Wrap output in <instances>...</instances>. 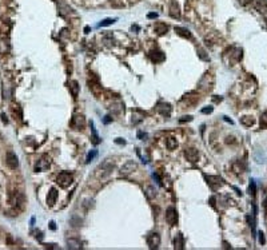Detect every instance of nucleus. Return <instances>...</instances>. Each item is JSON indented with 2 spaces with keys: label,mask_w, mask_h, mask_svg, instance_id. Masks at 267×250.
<instances>
[{
  "label": "nucleus",
  "mask_w": 267,
  "mask_h": 250,
  "mask_svg": "<svg viewBox=\"0 0 267 250\" xmlns=\"http://www.w3.org/2000/svg\"><path fill=\"white\" fill-rule=\"evenodd\" d=\"M72 181H74L72 174L68 172V171H61L56 178V183L60 187H68L71 183H72Z\"/></svg>",
  "instance_id": "nucleus-1"
},
{
  "label": "nucleus",
  "mask_w": 267,
  "mask_h": 250,
  "mask_svg": "<svg viewBox=\"0 0 267 250\" xmlns=\"http://www.w3.org/2000/svg\"><path fill=\"white\" fill-rule=\"evenodd\" d=\"M51 165V159L48 155H42L38 163L35 165V171H46Z\"/></svg>",
  "instance_id": "nucleus-2"
},
{
  "label": "nucleus",
  "mask_w": 267,
  "mask_h": 250,
  "mask_svg": "<svg viewBox=\"0 0 267 250\" xmlns=\"http://www.w3.org/2000/svg\"><path fill=\"white\" fill-rule=\"evenodd\" d=\"M112 169H114V163H111L110 159H107L105 162H103L99 166L96 171H98V175L102 172V177H107V175H110V172L112 171Z\"/></svg>",
  "instance_id": "nucleus-3"
},
{
  "label": "nucleus",
  "mask_w": 267,
  "mask_h": 250,
  "mask_svg": "<svg viewBox=\"0 0 267 250\" xmlns=\"http://www.w3.org/2000/svg\"><path fill=\"white\" fill-rule=\"evenodd\" d=\"M166 221L168 222V225H171V226H175V225H176V222H178V213H176L175 207L170 206V207L167 209V211H166Z\"/></svg>",
  "instance_id": "nucleus-4"
},
{
  "label": "nucleus",
  "mask_w": 267,
  "mask_h": 250,
  "mask_svg": "<svg viewBox=\"0 0 267 250\" xmlns=\"http://www.w3.org/2000/svg\"><path fill=\"white\" fill-rule=\"evenodd\" d=\"M71 126H72L75 130H82V128H84L86 126V119L83 115H74L72 120H71Z\"/></svg>",
  "instance_id": "nucleus-5"
},
{
  "label": "nucleus",
  "mask_w": 267,
  "mask_h": 250,
  "mask_svg": "<svg viewBox=\"0 0 267 250\" xmlns=\"http://www.w3.org/2000/svg\"><path fill=\"white\" fill-rule=\"evenodd\" d=\"M147 243L150 249H158L160 245V236L158 233H151L147 238Z\"/></svg>",
  "instance_id": "nucleus-6"
},
{
  "label": "nucleus",
  "mask_w": 267,
  "mask_h": 250,
  "mask_svg": "<svg viewBox=\"0 0 267 250\" xmlns=\"http://www.w3.org/2000/svg\"><path fill=\"white\" fill-rule=\"evenodd\" d=\"M7 165L10 166L11 169H16L17 166H19V158H17V155L15 153H12V151H8L7 153Z\"/></svg>",
  "instance_id": "nucleus-7"
},
{
  "label": "nucleus",
  "mask_w": 267,
  "mask_h": 250,
  "mask_svg": "<svg viewBox=\"0 0 267 250\" xmlns=\"http://www.w3.org/2000/svg\"><path fill=\"white\" fill-rule=\"evenodd\" d=\"M136 167H138V165H136L134 160H128L122 167V170H120V175H124V177H126V175L131 174L134 170H136Z\"/></svg>",
  "instance_id": "nucleus-8"
},
{
  "label": "nucleus",
  "mask_w": 267,
  "mask_h": 250,
  "mask_svg": "<svg viewBox=\"0 0 267 250\" xmlns=\"http://www.w3.org/2000/svg\"><path fill=\"white\" fill-rule=\"evenodd\" d=\"M184 155L187 158V160H190L191 163H195L198 160V158H199V153L195 149H187L184 151Z\"/></svg>",
  "instance_id": "nucleus-9"
},
{
  "label": "nucleus",
  "mask_w": 267,
  "mask_h": 250,
  "mask_svg": "<svg viewBox=\"0 0 267 250\" xmlns=\"http://www.w3.org/2000/svg\"><path fill=\"white\" fill-rule=\"evenodd\" d=\"M158 111H159L163 116L168 118V116L171 115V104H170V103H159V106H158Z\"/></svg>",
  "instance_id": "nucleus-10"
},
{
  "label": "nucleus",
  "mask_w": 267,
  "mask_h": 250,
  "mask_svg": "<svg viewBox=\"0 0 267 250\" xmlns=\"http://www.w3.org/2000/svg\"><path fill=\"white\" fill-rule=\"evenodd\" d=\"M204 178L207 179V183L210 185L212 189H215V187H218L222 185V179H220L219 177H212V175H204Z\"/></svg>",
  "instance_id": "nucleus-11"
},
{
  "label": "nucleus",
  "mask_w": 267,
  "mask_h": 250,
  "mask_svg": "<svg viewBox=\"0 0 267 250\" xmlns=\"http://www.w3.org/2000/svg\"><path fill=\"white\" fill-rule=\"evenodd\" d=\"M56 199H58V191H56V189H54V187H52V189L49 190L48 195H47V203H48L49 206H52V205H55V203H56Z\"/></svg>",
  "instance_id": "nucleus-12"
},
{
  "label": "nucleus",
  "mask_w": 267,
  "mask_h": 250,
  "mask_svg": "<svg viewBox=\"0 0 267 250\" xmlns=\"http://www.w3.org/2000/svg\"><path fill=\"white\" fill-rule=\"evenodd\" d=\"M174 248L178 249V250H182L184 248V238H183V236L181 233L176 234V237L174 238Z\"/></svg>",
  "instance_id": "nucleus-13"
},
{
  "label": "nucleus",
  "mask_w": 267,
  "mask_h": 250,
  "mask_svg": "<svg viewBox=\"0 0 267 250\" xmlns=\"http://www.w3.org/2000/svg\"><path fill=\"white\" fill-rule=\"evenodd\" d=\"M151 59H152V62H155V63H159V62H163L164 59H166V55L163 54L162 51H152L150 54Z\"/></svg>",
  "instance_id": "nucleus-14"
},
{
  "label": "nucleus",
  "mask_w": 267,
  "mask_h": 250,
  "mask_svg": "<svg viewBox=\"0 0 267 250\" xmlns=\"http://www.w3.org/2000/svg\"><path fill=\"white\" fill-rule=\"evenodd\" d=\"M170 15L172 17H181V8L176 4V2H171V5H170Z\"/></svg>",
  "instance_id": "nucleus-15"
},
{
  "label": "nucleus",
  "mask_w": 267,
  "mask_h": 250,
  "mask_svg": "<svg viewBox=\"0 0 267 250\" xmlns=\"http://www.w3.org/2000/svg\"><path fill=\"white\" fill-rule=\"evenodd\" d=\"M154 30H155V32H156L158 35H164V33L168 31V26L164 24V23H156L154 26Z\"/></svg>",
  "instance_id": "nucleus-16"
},
{
  "label": "nucleus",
  "mask_w": 267,
  "mask_h": 250,
  "mask_svg": "<svg viewBox=\"0 0 267 250\" xmlns=\"http://www.w3.org/2000/svg\"><path fill=\"white\" fill-rule=\"evenodd\" d=\"M70 90H71V94L74 95V98H76L79 95V90H80V86L76 80H71L70 82Z\"/></svg>",
  "instance_id": "nucleus-17"
},
{
  "label": "nucleus",
  "mask_w": 267,
  "mask_h": 250,
  "mask_svg": "<svg viewBox=\"0 0 267 250\" xmlns=\"http://www.w3.org/2000/svg\"><path fill=\"white\" fill-rule=\"evenodd\" d=\"M174 30H175V32L178 35L183 36V38H191V32L187 28H184V27H175Z\"/></svg>",
  "instance_id": "nucleus-18"
},
{
  "label": "nucleus",
  "mask_w": 267,
  "mask_h": 250,
  "mask_svg": "<svg viewBox=\"0 0 267 250\" xmlns=\"http://www.w3.org/2000/svg\"><path fill=\"white\" fill-rule=\"evenodd\" d=\"M143 118H144L143 112H140V111H135V112L132 114V123L134 125H139V123L143 120Z\"/></svg>",
  "instance_id": "nucleus-19"
},
{
  "label": "nucleus",
  "mask_w": 267,
  "mask_h": 250,
  "mask_svg": "<svg viewBox=\"0 0 267 250\" xmlns=\"http://www.w3.org/2000/svg\"><path fill=\"white\" fill-rule=\"evenodd\" d=\"M255 8L259 12H267V2L266 0H258L256 2V4H255Z\"/></svg>",
  "instance_id": "nucleus-20"
},
{
  "label": "nucleus",
  "mask_w": 267,
  "mask_h": 250,
  "mask_svg": "<svg viewBox=\"0 0 267 250\" xmlns=\"http://www.w3.org/2000/svg\"><path fill=\"white\" fill-rule=\"evenodd\" d=\"M67 245H68V249H82V243L77 239H68Z\"/></svg>",
  "instance_id": "nucleus-21"
},
{
  "label": "nucleus",
  "mask_w": 267,
  "mask_h": 250,
  "mask_svg": "<svg viewBox=\"0 0 267 250\" xmlns=\"http://www.w3.org/2000/svg\"><path fill=\"white\" fill-rule=\"evenodd\" d=\"M240 122H242V125L246 126V127H250V126L254 125V119L251 118V116H243V118L240 119Z\"/></svg>",
  "instance_id": "nucleus-22"
},
{
  "label": "nucleus",
  "mask_w": 267,
  "mask_h": 250,
  "mask_svg": "<svg viewBox=\"0 0 267 250\" xmlns=\"http://www.w3.org/2000/svg\"><path fill=\"white\" fill-rule=\"evenodd\" d=\"M115 21H116V19H111V17H107V19L102 20L100 23L98 24L99 27H107V26H111V24H114Z\"/></svg>",
  "instance_id": "nucleus-23"
},
{
  "label": "nucleus",
  "mask_w": 267,
  "mask_h": 250,
  "mask_svg": "<svg viewBox=\"0 0 267 250\" xmlns=\"http://www.w3.org/2000/svg\"><path fill=\"white\" fill-rule=\"evenodd\" d=\"M176 146H178V142H176L175 138H168V139H167V147H168V150H174Z\"/></svg>",
  "instance_id": "nucleus-24"
},
{
  "label": "nucleus",
  "mask_w": 267,
  "mask_h": 250,
  "mask_svg": "<svg viewBox=\"0 0 267 250\" xmlns=\"http://www.w3.org/2000/svg\"><path fill=\"white\" fill-rule=\"evenodd\" d=\"M91 128H92V134H94V143H95V144L100 143V138L98 137V132H96L95 127H94V122H91Z\"/></svg>",
  "instance_id": "nucleus-25"
},
{
  "label": "nucleus",
  "mask_w": 267,
  "mask_h": 250,
  "mask_svg": "<svg viewBox=\"0 0 267 250\" xmlns=\"http://www.w3.org/2000/svg\"><path fill=\"white\" fill-rule=\"evenodd\" d=\"M96 155H98V151H96V150H92L91 153H90L88 155H87V159H86V162H87V163H90V162H91L92 159L95 158Z\"/></svg>",
  "instance_id": "nucleus-26"
},
{
  "label": "nucleus",
  "mask_w": 267,
  "mask_h": 250,
  "mask_svg": "<svg viewBox=\"0 0 267 250\" xmlns=\"http://www.w3.org/2000/svg\"><path fill=\"white\" fill-rule=\"evenodd\" d=\"M255 190H256V186H255V181H251V183H250V187H248V193H250V195H254V194H255Z\"/></svg>",
  "instance_id": "nucleus-27"
},
{
  "label": "nucleus",
  "mask_w": 267,
  "mask_h": 250,
  "mask_svg": "<svg viewBox=\"0 0 267 250\" xmlns=\"http://www.w3.org/2000/svg\"><path fill=\"white\" fill-rule=\"evenodd\" d=\"M260 125H262L263 127H267V111H266V112H263L262 118H260Z\"/></svg>",
  "instance_id": "nucleus-28"
},
{
  "label": "nucleus",
  "mask_w": 267,
  "mask_h": 250,
  "mask_svg": "<svg viewBox=\"0 0 267 250\" xmlns=\"http://www.w3.org/2000/svg\"><path fill=\"white\" fill-rule=\"evenodd\" d=\"M146 191H147V193H146V195H147L150 199H151V198H154V197H155V193H154V189H152V187H148V189L146 190Z\"/></svg>",
  "instance_id": "nucleus-29"
},
{
  "label": "nucleus",
  "mask_w": 267,
  "mask_h": 250,
  "mask_svg": "<svg viewBox=\"0 0 267 250\" xmlns=\"http://www.w3.org/2000/svg\"><path fill=\"white\" fill-rule=\"evenodd\" d=\"M198 52H199V56H200V59H203V60H209V56H206V52H204V50H202V48H199L198 50Z\"/></svg>",
  "instance_id": "nucleus-30"
},
{
  "label": "nucleus",
  "mask_w": 267,
  "mask_h": 250,
  "mask_svg": "<svg viewBox=\"0 0 267 250\" xmlns=\"http://www.w3.org/2000/svg\"><path fill=\"white\" fill-rule=\"evenodd\" d=\"M212 111H214V107H212V106H207L206 109L202 110V112H203V114H211Z\"/></svg>",
  "instance_id": "nucleus-31"
},
{
  "label": "nucleus",
  "mask_w": 267,
  "mask_h": 250,
  "mask_svg": "<svg viewBox=\"0 0 267 250\" xmlns=\"http://www.w3.org/2000/svg\"><path fill=\"white\" fill-rule=\"evenodd\" d=\"M147 17H148V19H156L158 14H156V12H150V14L147 15Z\"/></svg>",
  "instance_id": "nucleus-32"
},
{
  "label": "nucleus",
  "mask_w": 267,
  "mask_h": 250,
  "mask_svg": "<svg viewBox=\"0 0 267 250\" xmlns=\"http://www.w3.org/2000/svg\"><path fill=\"white\" fill-rule=\"evenodd\" d=\"M186 120H187V122H191V120H192V116H190V115H188V116H183V118L179 120V122L183 123V122H186Z\"/></svg>",
  "instance_id": "nucleus-33"
},
{
  "label": "nucleus",
  "mask_w": 267,
  "mask_h": 250,
  "mask_svg": "<svg viewBox=\"0 0 267 250\" xmlns=\"http://www.w3.org/2000/svg\"><path fill=\"white\" fill-rule=\"evenodd\" d=\"M259 242H260V243H265V242H266L265 237H263V233H259Z\"/></svg>",
  "instance_id": "nucleus-34"
},
{
  "label": "nucleus",
  "mask_w": 267,
  "mask_h": 250,
  "mask_svg": "<svg viewBox=\"0 0 267 250\" xmlns=\"http://www.w3.org/2000/svg\"><path fill=\"white\" fill-rule=\"evenodd\" d=\"M115 142H116V143H118V144H122V143L124 144V143H126V141H124V139H122V138H118V139H116V141H115Z\"/></svg>",
  "instance_id": "nucleus-35"
},
{
  "label": "nucleus",
  "mask_w": 267,
  "mask_h": 250,
  "mask_svg": "<svg viewBox=\"0 0 267 250\" xmlns=\"http://www.w3.org/2000/svg\"><path fill=\"white\" fill-rule=\"evenodd\" d=\"M138 138L143 139V138H147V134H143V132H138Z\"/></svg>",
  "instance_id": "nucleus-36"
},
{
  "label": "nucleus",
  "mask_w": 267,
  "mask_h": 250,
  "mask_svg": "<svg viewBox=\"0 0 267 250\" xmlns=\"http://www.w3.org/2000/svg\"><path fill=\"white\" fill-rule=\"evenodd\" d=\"M111 120H112V118H111V116H108V115H107V116H105V118H104V123H105V125H107V123H110Z\"/></svg>",
  "instance_id": "nucleus-37"
},
{
  "label": "nucleus",
  "mask_w": 267,
  "mask_h": 250,
  "mask_svg": "<svg viewBox=\"0 0 267 250\" xmlns=\"http://www.w3.org/2000/svg\"><path fill=\"white\" fill-rule=\"evenodd\" d=\"M49 227H51L52 230H55V229H56V226H55V222H51V223H49Z\"/></svg>",
  "instance_id": "nucleus-38"
},
{
  "label": "nucleus",
  "mask_w": 267,
  "mask_h": 250,
  "mask_svg": "<svg viewBox=\"0 0 267 250\" xmlns=\"http://www.w3.org/2000/svg\"><path fill=\"white\" fill-rule=\"evenodd\" d=\"M223 118H225V120H226V122H230V123H231V125H232V123H234V122H232L231 119L228 118V116H223Z\"/></svg>",
  "instance_id": "nucleus-39"
},
{
  "label": "nucleus",
  "mask_w": 267,
  "mask_h": 250,
  "mask_svg": "<svg viewBox=\"0 0 267 250\" xmlns=\"http://www.w3.org/2000/svg\"><path fill=\"white\" fill-rule=\"evenodd\" d=\"M2 118H3V122L8 123V119H7V116H5V115H2Z\"/></svg>",
  "instance_id": "nucleus-40"
},
{
  "label": "nucleus",
  "mask_w": 267,
  "mask_h": 250,
  "mask_svg": "<svg viewBox=\"0 0 267 250\" xmlns=\"http://www.w3.org/2000/svg\"><path fill=\"white\" fill-rule=\"evenodd\" d=\"M90 30H91L90 27H86V28H84V32H86V33H88V32H90Z\"/></svg>",
  "instance_id": "nucleus-41"
},
{
  "label": "nucleus",
  "mask_w": 267,
  "mask_h": 250,
  "mask_svg": "<svg viewBox=\"0 0 267 250\" xmlns=\"http://www.w3.org/2000/svg\"><path fill=\"white\" fill-rule=\"evenodd\" d=\"M266 23H267V19H266Z\"/></svg>",
  "instance_id": "nucleus-42"
}]
</instances>
